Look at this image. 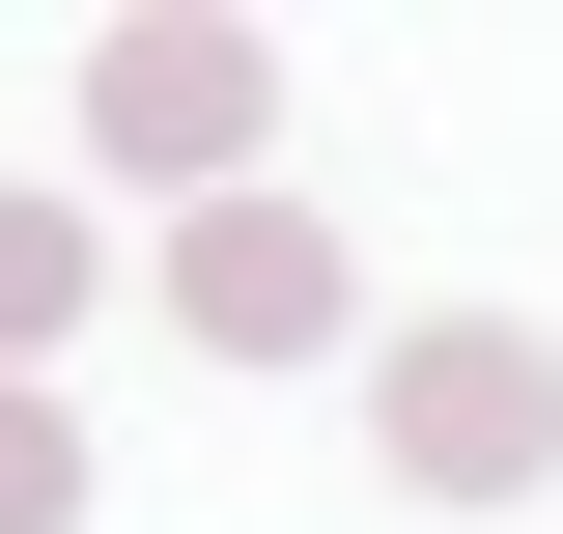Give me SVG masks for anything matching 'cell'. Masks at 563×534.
Here are the masks:
<instances>
[{"label":"cell","mask_w":563,"mask_h":534,"mask_svg":"<svg viewBox=\"0 0 563 534\" xmlns=\"http://www.w3.org/2000/svg\"><path fill=\"white\" fill-rule=\"evenodd\" d=\"M366 422H395L422 507H507V478H563V337L536 310H422L395 366H366Z\"/></svg>","instance_id":"1"},{"label":"cell","mask_w":563,"mask_h":534,"mask_svg":"<svg viewBox=\"0 0 563 534\" xmlns=\"http://www.w3.org/2000/svg\"><path fill=\"white\" fill-rule=\"evenodd\" d=\"M169 310H198L225 366H310V337H339V225L310 198H198L169 225Z\"/></svg>","instance_id":"2"},{"label":"cell","mask_w":563,"mask_h":534,"mask_svg":"<svg viewBox=\"0 0 563 534\" xmlns=\"http://www.w3.org/2000/svg\"><path fill=\"white\" fill-rule=\"evenodd\" d=\"M85 113H113V169L254 198V29H113V57H85Z\"/></svg>","instance_id":"3"},{"label":"cell","mask_w":563,"mask_h":534,"mask_svg":"<svg viewBox=\"0 0 563 534\" xmlns=\"http://www.w3.org/2000/svg\"><path fill=\"white\" fill-rule=\"evenodd\" d=\"M57 310H85V225H57V198H0V366H29Z\"/></svg>","instance_id":"4"},{"label":"cell","mask_w":563,"mask_h":534,"mask_svg":"<svg viewBox=\"0 0 563 534\" xmlns=\"http://www.w3.org/2000/svg\"><path fill=\"white\" fill-rule=\"evenodd\" d=\"M85 507V450H57V394H0V534H57Z\"/></svg>","instance_id":"5"}]
</instances>
